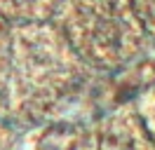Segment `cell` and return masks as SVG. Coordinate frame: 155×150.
Returning <instances> with one entry per match:
<instances>
[{"mask_svg": "<svg viewBox=\"0 0 155 150\" xmlns=\"http://www.w3.org/2000/svg\"><path fill=\"white\" fill-rule=\"evenodd\" d=\"M40 150H71V136H68V131L49 129L42 136V141H40Z\"/></svg>", "mask_w": 155, "mask_h": 150, "instance_id": "obj_1", "label": "cell"}]
</instances>
